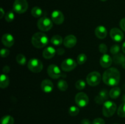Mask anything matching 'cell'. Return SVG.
<instances>
[{"label": "cell", "mask_w": 125, "mask_h": 124, "mask_svg": "<svg viewBox=\"0 0 125 124\" xmlns=\"http://www.w3.org/2000/svg\"><path fill=\"white\" fill-rule=\"evenodd\" d=\"M101 80V75L98 72L94 71L89 73L86 78V81L91 86H95L98 85Z\"/></svg>", "instance_id": "cell-6"}, {"label": "cell", "mask_w": 125, "mask_h": 124, "mask_svg": "<svg viewBox=\"0 0 125 124\" xmlns=\"http://www.w3.org/2000/svg\"><path fill=\"white\" fill-rule=\"evenodd\" d=\"M125 57L122 54H119L117 56H115L114 57V62L115 63H122L125 60Z\"/></svg>", "instance_id": "cell-33"}, {"label": "cell", "mask_w": 125, "mask_h": 124, "mask_svg": "<svg viewBox=\"0 0 125 124\" xmlns=\"http://www.w3.org/2000/svg\"><path fill=\"white\" fill-rule=\"evenodd\" d=\"M85 86H86V83H85V82L83 80H78L75 83L76 88L78 90L83 89L85 88Z\"/></svg>", "instance_id": "cell-30"}, {"label": "cell", "mask_w": 125, "mask_h": 124, "mask_svg": "<svg viewBox=\"0 0 125 124\" xmlns=\"http://www.w3.org/2000/svg\"><path fill=\"white\" fill-rule=\"evenodd\" d=\"M120 46L117 44H114L111 47V52L112 54L116 55L120 52Z\"/></svg>", "instance_id": "cell-32"}, {"label": "cell", "mask_w": 125, "mask_h": 124, "mask_svg": "<svg viewBox=\"0 0 125 124\" xmlns=\"http://www.w3.org/2000/svg\"><path fill=\"white\" fill-rule=\"evenodd\" d=\"M14 119L11 115H6L2 117L1 119V124H13Z\"/></svg>", "instance_id": "cell-23"}, {"label": "cell", "mask_w": 125, "mask_h": 124, "mask_svg": "<svg viewBox=\"0 0 125 124\" xmlns=\"http://www.w3.org/2000/svg\"><path fill=\"white\" fill-rule=\"evenodd\" d=\"M95 35L100 39H104L107 35V30L103 26H99L95 29Z\"/></svg>", "instance_id": "cell-19"}, {"label": "cell", "mask_w": 125, "mask_h": 124, "mask_svg": "<svg viewBox=\"0 0 125 124\" xmlns=\"http://www.w3.org/2000/svg\"><path fill=\"white\" fill-rule=\"evenodd\" d=\"M10 70V67L8 66H4L3 69H2V71H3V72L5 74H7V73L9 72Z\"/></svg>", "instance_id": "cell-39"}, {"label": "cell", "mask_w": 125, "mask_h": 124, "mask_svg": "<svg viewBox=\"0 0 125 124\" xmlns=\"http://www.w3.org/2000/svg\"><path fill=\"white\" fill-rule=\"evenodd\" d=\"M49 76L53 79H57L61 77L62 72L60 68L56 64H50L47 69Z\"/></svg>", "instance_id": "cell-9"}, {"label": "cell", "mask_w": 125, "mask_h": 124, "mask_svg": "<svg viewBox=\"0 0 125 124\" xmlns=\"http://www.w3.org/2000/svg\"><path fill=\"white\" fill-rule=\"evenodd\" d=\"M16 60L18 64H21V65H24L26 62V58L24 55L20 53V54L17 55V57H16Z\"/></svg>", "instance_id": "cell-28"}, {"label": "cell", "mask_w": 125, "mask_h": 124, "mask_svg": "<svg viewBox=\"0 0 125 124\" xmlns=\"http://www.w3.org/2000/svg\"><path fill=\"white\" fill-rule=\"evenodd\" d=\"M121 94V89L119 87L115 86L112 88L109 91V96L111 98L115 99L117 98Z\"/></svg>", "instance_id": "cell-21"}, {"label": "cell", "mask_w": 125, "mask_h": 124, "mask_svg": "<svg viewBox=\"0 0 125 124\" xmlns=\"http://www.w3.org/2000/svg\"><path fill=\"white\" fill-rule=\"evenodd\" d=\"M68 85L67 81L64 80H60L57 82V88L61 91H65L68 89Z\"/></svg>", "instance_id": "cell-24"}, {"label": "cell", "mask_w": 125, "mask_h": 124, "mask_svg": "<svg viewBox=\"0 0 125 124\" xmlns=\"http://www.w3.org/2000/svg\"><path fill=\"white\" fill-rule=\"evenodd\" d=\"M110 36L114 41L116 42H120L123 40L124 34L122 31L117 28H113L110 32Z\"/></svg>", "instance_id": "cell-11"}, {"label": "cell", "mask_w": 125, "mask_h": 124, "mask_svg": "<svg viewBox=\"0 0 125 124\" xmlns=\"http://www.w3.org/2000/svg\"></svg>", "instance_id": "cell-45"}, {"label": "cell", "mask_w": 125, "mask_h": 124, "mask_svg": "<svg viewBox=\"0 0 125 124\" xmlns=\"http://www.w3.org/2000/svg\"><path fill=\"white\" fill-rule=\"evenodd\" d=\"M10 80L9 77L6 74H2L0 78V87L2 89H4L9 86Z\"/></svg>", "instance_id": "cell-20"}, {"label": "cell", "mask_w": 125, "mask_h": 124, "mask_svg": "<svg viewBox=\"0 0 125 124\" xmlns=\"http://www.w3.org/2000/svg\"><path fill=\"white\" fill-rule=\"evenodd\" d=\"M81 124H91L90 120L87 119H83L81 121Z\"/></svg>", "instance_id": "cell-40"}, {"label": "cell", "mask_w": 125, "mask_h": 124, "mask_svg": "<svg viewBox=\"0 0 125 124\" xmlns=\"http://www.w3.org/2000/svg\"><path fill=\"white\" fill-rule=\"evenodd\" d=\"M122 51L125 53V42L123 43V45H122Z\"/></svg>", "instance_id": "cell-41"}, {"label": "cell", "mask_w": 125, "mask_h": 124, "mask_svg": "<svg viewBox=\"0 0 125 124\" xmlns=\"http://www.w3.org/2000/svg\"><path fill=\"white\" fill-rule=\"evenodd\" d=\"M0 53H1V56L2 58H6V57H7L9 55L10 51L8 49H7L2 48L1 49Z\"/></svg>", "instance_id": "cell-35"}, {"label": "cell", "mask_w": 125, "mask_h": 124, "mask_svg": "<svg viewBox=\"0 0 125 124\" xmlns=\"http://www.w3.org/2000/svg\"><path fill=\"white\" fill-rule=\"evenodd\" d=\"M2 44L4 46L7 47H10L13 45L15 43V40L12 35L10 34H5L2 35L1 38Z\"/></svg>", "instance_id": "cell-15"}, {"label": "cell", "mask_w": 125, "mask_h": 124, "mask_svg": "<svg viewBox=\"0 0 125 124\" xmlns=\"http://www.w3.org/2000/svg\"><path fill=\"white\" fill-rule=\"evenodd\" d=\"M109 96V93L106 89H103L99 92L97 96L95 97V101L98 104H102L106 102Z\"/></svg>", "instance_id": "cell-13"}, {"label": "cell", "mask_w": 125, "mask_h": 124, "mask_svg": "<svg viewBox=\"0 0 125 124\" xmlns=\"http://www.w3.org/2000/svg\"><path fill=\"white\" fill-rule=\"evenodd\" d=\"M77 63L72 58H67L62 62L61 64V68L65 72H69L75 69Z\"/></svg>", "instance_id": "cell-10"}, {"label": "cell", "mask_w": 125, "mask_h": 124, "mask_svg": "<svg viewBox=\"0 0 125 124\" xmlns=\"http://www.w3.org/2000/svg\"><path fill=\"white\" fill-rule=\"evenodd\" d=\"M51 19L54 23L60 25L64 21V15L60 10H54L51 13Z\"/></svg>", "instance_id": "cell-12"}, {"label": "cell", "mask_w": 125, "mask_h": 124, "mask_svg": "<svg viewBox=\"0 0 125 124\" xmlns=\"http://www.w3.org/2000/svg\"><path fill=\"white\" fill-rule=\"evenodd\" d=\"M42 10L39 7H34L31 10V14L35 18H39L42 15Z\"/></svg>", "instance_id": "cell-25"}, {"label": "cell", "mask_w": 125, "mask_h": 124, "mask_svg": "<svg viewBox=\"0 0 125 124\" xmlns=\"http://www.w3.org/2000/svg\"><path fill=\"white\" fill-rule=\"evenodd\" d=\"M103 80L106 85L109 86H117L120 80V73L116 68H108L104 72Z\"/></svg>", "instance_id": "cell-1"}, {"label": "cell", "mask_w": 125, "mask_h": 124, "mask_svg": "<svg viewBox=\"0 0 125 124\" xmlns=\"http://www.w3.org/2000/svg\"><path fill=\"white\" fill-rule=\"evenodd\" d=\"M1 18H2V17H3L4 15V10H3V9H2V8H1Z\"/></svg>", "instance_id": "cell-42"}, {"label": "cell", "mask_w": 125, "mask_h": 124, "mask_svg": "<svg viewBox=\"0 0 125 124\" xmlns=\"http://www.w3.org/2000/svg\"><path fill=\"white\" fill-rule=\"evenodd\" d=\"M63 38L59 35H56L52 36L51 39V43L54 46H60L63 43Z\"/></svg>", "instance_id": "cell-22"}, {"label": "cell", "mask_w": 125, "mask_h": 124, "mask_svg": "<svg viewBox=\"0 0 125 124\" xmlns=\"http://www.w3.org/2000/svg\"><path fill=\"white\" fill-rule=\"evenodd\" d=\"M99 51L101 53H103V54L106 53L107 51V46L104 43L100 44V46H99Z\"/></svg>", "instance_id": "cell-34"}, {"label": "cell", "mask_w": 125, "mask_h": 124, "mask_svg": "<svg viewBox=\"0 0 125 124\" xmlns=\"http://www.w3.org/2000/svg\"><path fill=\"white\" fill-rule=\"evenodd\" d=\"M87 60V57L85 53H80L77 57V63L79 64H83L86 62Z\"/></svg>", "instance_id": "cell-27"}, {"label": "cell", "mask_w": 125, "mask_h": 124, "mask_svg": "<svg viewBox=\"0 0 125 124\" xmlns=\"http://www.w3.org/2000/svg\"><path fill=\"white\" fill-rule=\"evenodd\" d=\"M53 22L49 18L46 17H42L38 20L37 27L40 30L43 32L51 30L53 26Z\"/></svg>", "instance_id": "cell-4"}, {"label": "cell", "mask_w": 125, "mask_h": 124, "mask_svg": "<svg viewBox=\"0 0 125 124\" xmlns=\"http://www.w3.org/2000/svg\"><path fill=\"white\" fill-rule=\"evenodd\" d=\"M15 15L12 11H9L5 15V19L7 22H11L14 19Z\"/></svg>", "instance_id": "cell-31"}, {"label": "cell", "mask_w": 125, "mask_h": 124, "mask_svg": "<svg viewBox=\"0 0 125 124\" xmlns=\"http://www.w3.org/2000/svg\"><path fill=\"white\" fill-rule=\"evenodd\" d=\"M122 102H123V103H125V94L123 95V96L122 97Z\"/></svg>", "instance_id": "cell-43"}, {"label": "cell", "mask_w": 125, "mask_h": 124, "mask_svg": "<svg viewBox=\"0 0 125 124\" xmlns=\"http://www.w3.org/2000/svg\"><path fill=\"white\" fill-rule=\"evenodd\" d=\"M77 43V38L74 35H69L63 39V43L67 48H72L74 47Z\"/></svg>", "instance_id": "cell-14"}, {"label": "cell", "mask_w": 125, "mask_h": 124, "mask_svg": "<svg viewBox=\"0 0 125 124\" xmlns=\"http://www.w3.org/2000/svg\"><path fill=\"white\" fill-rule=\"evenodd\" d=\"M64 49L63 48H59L57 49V50L56 51V53H57L58 55H62L64 53Z\"/></svg>", "instance_id": "cell-38"}, {"label": "cell", "mask_w": 125, "mask_h": 124, "mask_svg": "<svg viewBox=\"0 0 125 124\" xmlns=\"http://www.w3.org/2000/svg\"><path fill=\"white\" fill-rule=\"evenodd\" d=\"M117 114L121 117H125V103H122L118 107Z\"/></svg>", "instance_id": "cell-29"}, {"label": "cell", "mask_w": 125, "mask_h": 124, "mask_svg": "<svg viewBox=\"0 0 125 124\" xmlns=\"http://www.w3.org/2000/svg\"><path fill=\"white\" fill-rule=\"evenodd\" d=\"M32 44L37 49L43 48L48 43V37L43 32H36L32 37Z\"/></svg>", "instance_id": "cell-2"}, {"label": "cell", "mask_w": 125, "mask_h": 124, "mask_svg": "<svg viewBox=\"0 0 125 124\" xmlns=\"http://www.w3.org/2000/svg\"><path fill=\"white\" fill-rule=\"evenodd\" d=\"M79 113V109L76 106H72L68 109V114L72 116H76Z\"/></svg>", "instance_id": "cell-26"}, {"label": "cell", "mask_w": 125, "mask_h": 124, "mask_svg": "<svg viewBox=\"0 0 125 124\" xmlns=\"http://www.w3.org/2000/svg\"><path fill=\"white\" fill-rule=\"evenodd\" d=\"M89 98L87 95L83 92L77 94L75 96V102L79 107H85L89 104Z\"/></svg>", "instance_id": "cell-8"}, {"label": "cell", "mask_w": 125, "mask_h": 124, "mask_svg": "<svg viewBox=\"0 0 125 124\" xmlns=\"http://www.w3.org/2000/svg\"><path fill=\"white\" fill-rule=\"evenodd\" d=\"M13 10L17 13L21 14L26 12L28 9V3L26 0H15L13 5Z\"/></svg>", "instance_id": "cell-7"}, {"label": "cell", "mask_w": 125, "mask_h": 124, "mask_svg": "<svg viewBox=\"0 0 125 124\" xmlns=\"http://www.w3.org/2000/svg\"><path fill=\"white\" fill-rule=\"evenodd\" d=\"M117 110V105L112 101H106L103 103V114L106 117L112 116Z\"/></svg>", "instance_id": "cell-3"}, {"label": "cell", "mask_w": 125, "mask_h": 124, "mask_svg": "<svg viewBox=\"0 0 125 124\" xmlns=\"http://www.w3.org/2000/svg\"><path fill=\"white\" fill-rule=\"evenodd\" d=\"M120 26L121 29L125 32V18H122L121 19L120 22Z\"/></svg>", "instance_id": "cell-37"}, {"label": "cell", "mask_w": 125, "mask_h": 124, "mask_svg": "<svg viewBox=\"0 0 125 124\" xmlns=\"http://www.w3.org/2000/svg\"><path fill=\"white\" fill-rule=\"evenodd\" d=\"M56 53V50L52 46H48L44 49L42 55L45 59H51L54 57Z\"/></svg>", "instance_id": "cell-18"}, {"label": "cell", "mask_w": 125, "mask_h": 124, "mask_svg": "<svg viewBox=\"0 0 125 124\" xmlns=\"http://www.w3.org/2000/svg\"><path fill=\"white\" fill-rule=\"evenodd\" d=\"M100 64L104 68H108L111 66L112 63V58L109 55L104 54L101 56L100 61Z\"/></svg>", "instance_id": "cell-16"}, {"label": "cell", "mask_w": 125, "mask_h": 124, "mask_svg": "<svg viewBox=\"0 0 125 124\" xmlns=\"http://www.w3.org/2000/svg\"><path fill=\"white\" fill-rule=\"evenodd\" d=\"M101 1H107V0H101Z\"/></svg>", "instance_id": "cell-44"}, {"label": "cell", "mask_w": 125, "mask_h": 124, "mask_svg": "<svg viewBox=\"0 0 125 124\" xmlns=\"http://www.w3.org/2000/svg\"><path fill=\"white\" fill-rule=\"evenodd\" d=\"M41 88L43 92L46 93H50L54 89V85L51 80L45 79L42 81Z\"/></svg>", "instance_id": "cell-17"}, {"label": "cell", "mask_w": 125, "mask_h": 124, "mask_svg": "<svg viewBox=\"0 0 125 124\" xmlns=\"http://www.w3.org/2000/svg\"><path fill=\"white\" fill-rule=\"evenodd\" d=\"M92 124H105V122L101 118H96L94 120Z\"/></svg>", "instance_id": "cell-36"}, {"label": "cell", "mask_w": 125, "mask_h": 124, "mask_svg": "<svg viewBox=\"0 0 125 124\" xmlns=\"http://www.w3.org/2000/svg\"><path fill=\"white\" fill-rule=\"evenodd\" d=\"M28 69L34 73H39L43 69V63L40 60L36 58H32L29 60L28 63Z\"/></svg>", "instance_id": "cell-5"}]
</instances>
